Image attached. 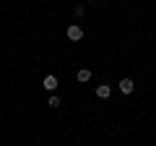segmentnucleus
<instances>
[{
    "instance_id": "1",
    "label": "nucleus",
    "mask_w": 156,
    "mask_h": 146,
    "mask_svg": "<svg viewBox=\"0 0 156 146\" xmlns=\"http://www.w3.org/2000/svg\"><path fill=\"white\" fill-rule=\"evenodd\" d=\"M68 39H70V42L83 39V29L78 26V24H70V26H68Z\"/></svg>"
},
{
    "instance_id": "2",
    "label": "nucleus",
    "mask_w": 156,
    "mask_h": 146,
    "mask_svg": "<svg viewBox=\"0 0 156 146\" xmlns=\"http://www.w3.org/2000/svg\"><path fill=\"white\" fill-rule=\"evenodd\" d=\"M42 86H44L47 91H55V89H57V76H52V73H50V76H44Z\"/></svg>"
},
{
    "instance_id": "3",
    "label": "nucleus",
    "mask_w": 156,
    "mask_h": 146,
    "mask_svg": "<svg viewBox=\"0 0 156 146\" xmlns=\"http://www.w3.org/2000/svg\"><path fill=\"white\" fill-rule=\"evenodd\" d=\"M133 89H135V84L130 78H122L120 81V91H122V94H133Z\"/></svg>"
},
{
    "instance_id": "4",
    "label": "nucleus",
    "mask_w": 156,
    "mask_h": 146,
    "mask_svg": "<svg viewBox=\"0 0 156 146\" xmlns=\"http://www.w3.org/2000/svg\"><path fill=\"white\" fill-rule=\"evenodd\" d=\"M109 94H112V89L107 84H101V86H96V97L99 99H109Z\"/></svg>"
},
{
    "instance_id": "5",
    "label": "nucleus",
    "mask_w": 156,
    "mask_h": 146,
    "mask_svg": "<svg viewBox=\"0 0 156 146\" xmlns=\"http://www.w3.org/2000/svg\"><path fill=\"white\" fill-rule=\"evenodd\" d=\"M76 78L81 81V84H86V81L91 78V71H89V68H81V71H78V76H76Z\"/></svg>"
},
{
    "instance_id": "6",
    "label": "nucleus",
    "mask_w": 156,
    "mask_h": 146,
    "mask_svg": "<svg viewBox=\"0 0 156 146\" xmlns=\"http://www.w3.org/2000/svg\"><path fill=\"white\" fill-rule=\"evenodd\" d=\"M47 104H50L52 110H57V107H60L62 102H60V97H50V99H47Z\"/></svg>"
},
{
    "instance_id": "7",
    "label": "nucleus",
    "mask_w": 156,
    "mask_h": 146,
    "mask_svg": "<svg viewBox=\"0 0 156 146\" xmlns=\"http://www.w3.org/2000/svg\"><path fill=\"white\" fill-rule=\"evenodd\" d=\"M73 13H76V18H81V16H83V5H76V11H73Z\"/></svg>"
},
{
    "instance_id": "8",
    "label": "nucleus",
    "mask_w": 156,
    "mask_h": 146,
    "mask_svg": "<svg viewBox=\"0 0 156 146\" xmlns=\"http://www.w3.org/2000/svg\"><path fill=\"white\" fill-rule=\"evenodd\" d=\"M89 3H96V0H89Z\"/></svg>"
}]
</instances>
